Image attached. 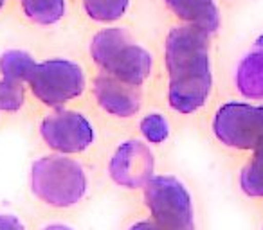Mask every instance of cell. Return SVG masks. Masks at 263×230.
I'll use <instances>...</instances> for the list:
<instances>
[{"mask_svg": "<svg viewBox=\"0 0 263 230\" xmlns=\"http://www.w3.org/2000/svg\"><path fill=\"white\" fill-rule=\"evenodd\" d=\"M168 102L179 113H193L205 104L213 87L209 34L191 26L173 27L166 36Z\"/></svg>", "mask_w": 263, "mask_h": 230, "instance_id": "obj_1", "label": "cell"}, {"mask_svg": "<svg viewBox=\"0 0 263 230\" xmlns=\"http://www.w3.org/2000/svg\"><path fill=\"white\" fill-rule=\"evenodd\" d=\"M90 56L106 76L136 88L152 72V54L132 40L123 27H106L96 33L90 41Z\"/></svg>", "mask_w": 263, "mask_h": 230, "instance_id": "obj_2", "label": "cell"}, {"mask_svg": "<svg viewBox=\"0 0 263 230\" xmlns=\"http://www.w3.org/2000/svg\"><path fill=\"white\" fill-rule=\"evenodd\" d=\"M88 180L83 165L63 155H47L33 162L31 189L45 205L67 208L87 194Z\"/></svg>", "mask_w": 263, "mask_h": 230, "instance_id": "obj_3", "label": "cell"}, {"mask_svg": "<svg viewBox=\"0 0 263 230\" xmlns=\"http://www.w3.org/2000/svg\"><path fill=\"white\" fill-rule=\"evenodd\" d=\"M144 201L161 230H195L191 194L175 176H154L144 187Z\"/></svg>", "mask_w": 263, "mask_h": 230, "instance_id": "obj_4", "label": "cell"}, {"mask_svg": "<svg viewBox=\"0 0 263 230\" xmlns=\"http://www.w3.org/2000/svg\"><path fill=\"white\" fill-rule=\"evenodd\" d=\"M27 85L42 104L58 108L83 94L87 77L83 69L74 61L56 58L36 63Z\"/></svg>", "mask_w": 263, "mask_h": 230, "instance_id": "obj_5", "label": "cell"}, {"mask_svg": "<svg viewBox=\"0 0 263 230\" xmlns=\"http://www.w3.org/2000/svg\"><path fill=\"white\" fill-rule=\"evenodd\" d=\"M213 132L222 144L236 150H256L263 142V104L226 102L213 119Z\"/></svg>", "mask_w": 263, "mask_h": 230, "instance_id": "obj_6", "label": "cell"}, {"mask_svg": "<svg viewBox=\"0 0 263 230\" xmlns=\"http://www.w3.org/2000/svg\"><path fill=\"white\" fill-rule=\"evenodd\" d=\"M40 135L49 148L62 155L83 153L94 142V128L83 113L56 110L40 124Z\"/></svg>", "mask_w": 263, "mask_h": 230, "instance_id": "obj_7", "label": "cell"}, {"mask_svg": "<svg viewBox=\"0 0 263 230\" xmlns=\"http://www.w3.org/2000/svg\"><path fill=\"white\" fill-rule=\"evenodd\" d=\"M155 157L143 140H124L108 162V175L124 189H141L154 178Z\"/></svg>", "mask_w": 263, "mask_h": 230, "instance_id": "obj_8", "label": "cell"}, {"mask_svg": "<svg viewBox=\"0 0 263 230\" xmlns=\"http://www.w3.org/2000/svg\"><path fill=\"white\" fill-rule=\"evenodd\" d=\"M92 92H94L96 102L114 117H132L139 112L143 104L141 92L136 87L121 83L106 74L96 77L92 83Z\"/></svg>", "mask_w": 263, "mask_h": 230, "instance_id": "obj_9", "label": "cell"}, {"mask_svg": "<svg viewBox=\"0 0 263 230\" xmlns=\"http://www.w3.org/2000/svg\"><path fill=\"white\" fill-rule=\"evenodd\" d=\"M164 4L177 18L208 34L216 33L220 27V15L215 0H164Z\"/></svg>", "mask_w": 263, "mask_h": 230, "instance_id": "obj_10", "label": "cell"}, {"mask_svg": "<svg viewBox=\"0 0 263 230\" xmlns=\"http://www.w3.org/2000/svg\"><path fill=\"white\" fill-rule=\"evenodd\" d=\"M236 87L243 97L263 99V51L249 52L236 69Z\"/></svg>", "mask_w": 263, "mask_h": 230, "instance_id": "obj_11", "label": "cell"}, {"mask_svg": "<svg viewBox=\"0 0 263 230\" xmlns=\"http://www.w3.org/2000/svg\"><path fill=\"white\" fill-rule=\"evenodd\" d=\"M29 20L40 26L58 24L65 15V0H20Z\"/></svg>", "mask_w": 263, "mask_h": 230, "instance_id": "obj_12", "label": "cell"}, {"mask_svg": "<svg viewBox=\"0 0 263 230\" xmlns=\"http://www.w3.org/2000/svg\"><path fill=\"white\" fill-rule=\"evenodd\" d=\"M36 67L34 58L26 51L20 49H9L4 54L0 56V72L2 77H9V79H16L26 83L29 79L31 72Z\"/></svg>", "mask_w": 263, "mask_h": 230, "instance_id": "obj_13", "label": "cell"}, {"mask_svg": "<svg viewBox=\"0 0 263 230\" xmlns=\"http://www.w3.org/2000/svg\"><path fill=\"white\" fill-rule=\"evenodd\" d=\"M240 185L249 196H263V142L256 148L254 157L241 169Z\"/></svg>", "mask_w": 263, "mask_h": 230, "instance_id": "obj_14", "label": "cell"}, {"mask_svg": "<svg viewBox=\"0 0 263 230\" xmlns=\"http://www.w3.org/2000/svg\"><path fill=\"white\" fill-rule=\"evenodd\" d=\"M130 0H83V8L92 20L110 24L126 13Z\"/></svg>", "mask_w": 263, "mask_h": 230, "instance_id": "obj_15", "label": "cell"}, {"mask_svg": "<svg viewBox=\"0 0 263 230\" xmlns=\"http://www.w3.org/2000/svg\"><path fill=\"white\" fill-rule=\"evenodd\" d=\"M26 101V87L22 81L2 77L0 79V110L2 112H16Z\"/></svg>", "mask_w": 263, "mask_h": 230, "instance_id": "obj_16", "label": "cell"}, {"mask_svg": "<svg viewBox=\"0 0 263 230\" xmlns=\"http://www.w3.org/2000/svg\"><path fill=\"white\" fill-rule=\"evenodd\" d=\"M141 133L150 144H162L170 137V124L162 113H148L141 121Z\"/></svg>", "mask_w": 263, "mask_h": 230, "instance_id": "obj_17", "label": "cell"}, {"mask_svg": "<svg viewBox=\"0 0 263 230\" xmlns=\"http://www.w3.org/2000/svg\"><path fill=\"white\" fill-rule=\"evenodd\" d=\"M0 230H26L16 216L13 214H0Z\"/></svg>", "mask_w": 263, "mask_h": 230, "instance_id": "obj_18", "label": "cell"}, {"mask_svg": "<svg viewBox=\"0 0 263 230\" xmlns=\"http://www.w3.org/2000/svg\"><path fill=\"white\" fill-rule=\"evenodd\" d=\"M130 230H161L154 221H139L136 225H132Z\"/></svg>", "mask_w": 263, "mask_h": 230, "instance_id": "obj_19", "label": "cell"}, {"mask_svg": "<svg viewBox=\"0 0 263 230\" xmlns=\"http://www.w3.org/2000/svg\"><path fill=\"white\" fill-rule=\"evenodd\" d=\"M44 230H72V228H70V226H67V225H60V223H56V225L45 226Z\"/></svg>", "mask_w": 263, "mask_h": 230, "instance_id": "obj_20", "label": "cell"}, {"mask_svg": "<svg viewBox=\"0 0 263 230\" xmlns=\"http://www.w3.org/2000/svg\"><path fill=\"white\" fill-rule=\"evenodd\" d=\"M256 49H261V51H263V34L258 38V40H256Z\"/></svg>", "mask_w": 263, "mask_h": 230, "instance_id": "obj_21", "label": "cell"}, {"mask_svg": "<svg viewBox=\"0 0 263 230\" xmlns=\"http://www.w3.org/2000/svg\"><path fill=\"white\" fill-rule=\"evenodd\" d=\"M4 4H6V0H0V11H2V8H4Z\"/></svg>", "mask_w": 263, "mask_h": 230, "instance_id": "obj_22", "label": "cell"}]
</instances>
